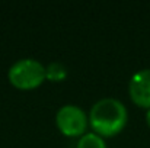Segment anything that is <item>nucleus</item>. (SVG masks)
Instances as JSON below:
<instances>
[{
    "label": "nucleus",
    "instance_id": "nucleus-5",
    "mask_svg": "<svg viewBox=\"0 0 150 148\" xmlns=\"http://www.w3.org/2000/svg\"><path fill=\"white\" fill-rule=\"evenodd\" d=\"M77 148H106V142L98 134L91 132V134H85L79 140Z\"/></svg>",
    "mask_w": 150,
    "mask_h": 148
},
{
    "label": "nucleus",
    "instance_id": "nucleus-6",
    "mask_svg": "<svg viewBox=\"0 0 150 148\" xmlns=\"http://www.w3.org/2000/svg\"><path fill=\"white\" fill-rule=\"evenodd\" d=\"M66 76H67V70L60 62H51L45 68V79H48L50 81H54V83L63 81Z\"/></svg>",
    "mask_w": 150,
    "mask_h": 148
},
{
    "label": "nucleus",
    "instance_id": "nucleus-4",
    "mask_svg": "<svg viewBox=\"0 0 150 148\" xmlns=\"http://www.w3.org/2000/svg\"><path fill=\"white\" fill-rule=\"evenodd\" d=\"M130 97L140 106L150 109V68L137 71L130 80Z\"/></svg>",
    "mask_w": 150,
    "mask_h": 148
},
{
    "label": "nucleus",
    "instance_id": "nucleus-7",
    "mask_svg": "<svg viewBox=\"0 0 150 148\" xmlns=\"http://www.w3.org/2000/svg\"><path fill=\"white\" fill-rule=\"evenodd\" d=\"M146 121H147V125L150 126V109L147 110V113H146Z\"/></svg>",
    "mask_w": 150,
    "mask_h": 148
},
{
    "label": "nucleus",
    "instance_id": "nucleus-1",
    "mask_svg": "<svg viewBox=\"0 0 150 148\" xmlns=\"http://www.w3.org/2000/svg\"><path fill=\"white\" fill-rule=\"evenodd\" d=\"M128 115L125 106L117 99H102L93 105L89 115L91 126L99 137H114L120 134L125 123Z\"/></svg>",
    "mask_w": 150,
    "mask_h": 148
},
{
    "label": "nucleus",
    "instance_id": "nucleus-2",
    "mask_svg": "<svg viewBox=\"0 0 150 148\" xmlns=\"http://www.w3.org/2000/svg\"><path fill=\"white\" fill-rule=\"evenodd\" d=\"M45 80V67L32 58L16 61L9 70V81L21 90H31Z\"/></svg>",
    "mask_w": 150,
    "mask_h": 148
},
{
    "label": "nucleus",
    "instance_id": "nucleus-3",
    "mask_svg": "<svg viewBox=\"0 0 150 148\" xmlns=\"http://www.w3.org/2000/svg\"><path fill=\"white\" fill-rule=\"evenodd\" d=\"M55 122L58 129L66 137H80L86 131L88 116L76 105H66L60 107L55 116Z\"/></svg>",
    "mask_w": 150,
    "mask_h": 148
}]
</instances>
